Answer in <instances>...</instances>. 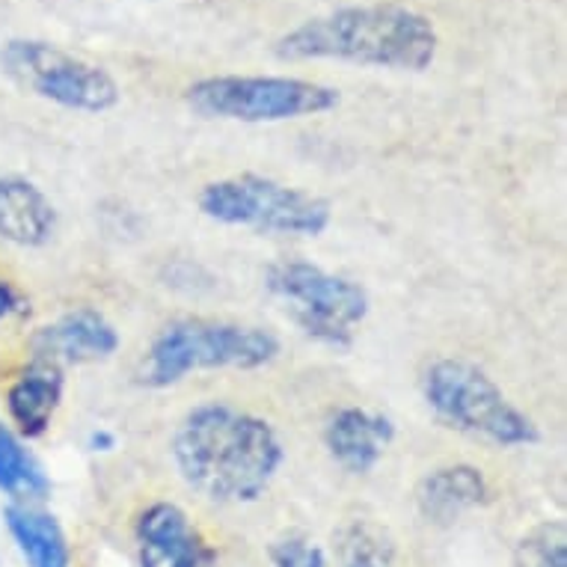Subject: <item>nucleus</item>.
<instances>
[{"label": "nucleus", "mask_w": 567, "mask_h": 567, "mask_svg": "<svg viewBox=\"0 0 567 567\" xmlns=\"http://www.w3.org/2000/svg\"><path fill=\"white\" fill-rule=\"evenodd\" d=\"M173 461L190 491L220 505H247L265 496L286 446L268 419L224 401L187 410L173 434Z\"/></svg>", "instance_id": "1"}, {"label": "nucleus", "mask_w": 567, "mask_h": 567, "mask_svg": "<svg viewBox=\"0 0 567 567\" xmlns=\"http://www.w3.org/2000/svg\"><path fill=\"white\" fill-rule=\"evenodd\" d=\"M434 21L401 3L344 7L303 21L274 42V54L289 63L336 60L392 72H425L437 60Z\"/></svg>", "instance_id": "2"}, {"label": "nucleus", "mask_w": 567, "mask_h": 567, "mask_svg": "<svg viewBox=\"0 0 567 567\" xmlns=\"http://www.w3.org/2000/svg\"><path fill=\"white\" fill-rule=\"evenodd\" d=\"M279 339L261 327L212 321V318H178L155 339L140 365V383L150 390H167L190 372L205 369H241L252 372L277 360Z\"/></svg>", "instance_id": "3"}, {"label": "nucleus", "mask_w": 567, "mask_h": 567, "mask_svg": "<svg viewBox=\"0 0 567 567\" xmlns=\"http://www.w3.org/2000/svg\"><path fill=\"white\" fill-rule=\"evenodd\" d=\"M422 395L431 413L466 437L484 440L499 449L535 446L538 425L514 404L503 386L475 363L443 357L422 374Z\"/></svg>", "instance_id": "4"}, {"label": "nucleus", "mask_w": 567, "mask_h": 567, "mask_svg": "<svg viewBox=\"0 0 567 567\" xmlns=\"http://www.w3.org/2000/svg\"><path fill=\"white\" fill-rule=\"evenodd\" d=\"M196 205L220 226L282 238H318L333 224V205L327 199L256 173L208 182Z\"/></svg>", "instance_id": "5"}, {"label": "nucleus", "mask_w": 567, "mask_h": 567, "mask_svg": "<svg viewBox=\"0 0 567 567\" xmlns=\"http://www.w3.org/2000/svg\"><path fill=\"white\" fill-rule=\"evenodd\" d=\"M265 289L300 333L333 351H348L357 327L369 316V295L360 282L312 261L289 259L270 265Z\"/></svg>", "instance_id": "6"}, {"label": "nucleus", "mask_w": 567, "mask_h": 567, "mask_svg": "<svg viewBox=\"0 0 567 567\" xmlns=\"http://www.w3.org/2000/svg\"><path fill=\"white\" fill-rule=\"evenodd\" d=\"M187 104L205 120L289 122L321 116L342 104L336 86L279 75L203 78L187 90Z\"/></svg>", "instance_id": "7"}, {"label": "nucleus", "mask_w": 567, "mask_h": 567, "mask_svg": "<svg viewBox=\"0 0 567 567\" xmlns=\"http://www.w3.org/2000/svg\"><path fill=\"white\" fill-rule=\"evenodd\" d=\"M0 65L21 90L65 111L107 113L120 104V84L107 69L42 39H10Z\"/></svg>", "instance_id": "8"}, {"label": "nucleus", "mask_w": 567, "mask_h": 567, "mask_svg": "<svg viewBox=\"0 0 567 567\" xmlns=\"http://www.w3.org/2000/svg\"><path fill=\"white\" fill-rule=\"evenodd\" d=\"M134 540L140 567H205L212 558L187 514L173 503H155L140 514Z\"/></svg>", "instance_id": "9"}, {"label": "nucleus", "mask_w": 567, "mask_h": 567, "mask_svg": "<svg viewBox=\"0 0 567 567\" xmlns=\"http://www.w3.org/2000/svg\"><path fill=\"white\" fill-rule=\"evenodd\" d=\"M37 360H48L63 369V363H93L107 360L120 351L116 327L95 309L65 312L54 324L42 327L33 339Z\"/></svg>", "instance_id": "10"}, {"label": "nucleus", "mask_w": 567, "mask_h": 567, "mask_svg": "<svg viewBox=\"0 0 567 567\" xmlns=\"http://www.w3.org/2000/svg\"><path fill=\"white\" fill-rule=\"evenodd\" d=\"M395 440L390 416L365 408H342L327 419L324 446L344 473H372L386 446Z\"/></svg>", "instance_id": "11"}, {"label": "nucleus", "mask_w": 567, "mask_h": 567, "mask_svg": "<svg viewBox=\"0 0 567 567\" xmlns=\"http://www.w3.org/2000/svg\"><path fill=\"white\" fill-rule=\"evenodd\" d=\"M56 233V208L28 178L0 176V238L16 247H45Z\"/></svg>", "instance_id": "12"}, {"label": "nucleus", "mask_w": 567, "mask_h": 567, "mask_svg": "<svg viewBox=\"0 0 567 567\" xmlns=\"http://www.w3.org/2000/svg\"><path fill=\"white\" fill-rule=\"evenodd\" d=\"M60 401H63V369L33 357L28 372L10 386L7 410L21 437H42L54 422Z\"/></svg>", "instance_id": "13"}, {"label": "nucleus", "mask_w": 567, "mask_h": 567, "mask_svg": "<svg viewBox=\"0 0 567 567\" xmlns=\"http://www.w3.org/2000/svg\"><path fill=\"white\" fill-rule=\"evenodd\" d=\"M484 499H487V482L482 470L470 464L440 466L416 487L419 512L434 523H455Z\"/></svg>", "instance_id": "14"}, {"label": "nucleus", "mask_w": 567, "mask_h": 567, "mask_svg": "<svg viewBox=\"0 0 567 567\" xmlns=\"http://www.w3.org/2000/svg\"><path fill=\"white\" fill-rule=\"evenodd\" d=\"M3 523L12 540L19 544L28 567H69L72 553L63 526L54 514L33 508L28 503H10L3 508Z\"/></svg>", "instance_id": "15"}, {"label": "nucleus", "mask_w": 567, "mask_h": 567, "mask_svg": "<svg viewBox=\"0 0 567 567\" xmlns=\"http://www.w3.org/2000/svg\"><path fill=\"white\" fill-rule=\"evenodd\" d=\"M0 491L19 499L42 496L48 491V478L33 455L7 425H0Z\"/></svg>", "instance_id": "16"}, {"label": "nucleus", "mask_w": 567, "mask_h": 567, "mask_svg": "<svg viewBox=\"0 0 567 567\" xmlns=\"http://www.w3.org/2000/svg\"><path fill=\"white\" fill-rule=\"evenodd\" d=\"M395 549L378 526L353 520L339 535V565L342 567H392Z\"/></svg>", "instance_id": "17"}, {"label": "nucleus", "mask_w": 567, "mask_h": 567, "mask_svg": "<svg viewBox=\"0 0 567 567\" xmlns=\"http://www.w3.org/2000/svg\"><path fill=\"white\" fill-rule=\"evenodd\" d=\"M514 567H567L565 523H544L514 549Z\"/></svg>", "instance_id": "18"}, {"label": "nucleus", "mask_w": 567, "mask_h": 567, "mask_svg": "<svg viewBox=\"0 0 567 567\" xmlns=\"http://www.w3.org/2000/svg\"><path fill=\"white\" fill-rule=\"evenodd\" d=\"M270 565L274 567H327L324 549L318 547L316 540L289 535L270 544Z\"/></svg>", "instance_id": "19"}, {"label": "nucleus", "mask_w": 567, "mask_h": 567, "mask_svg": "<svg viewBox=\"0 0 567 567\" xmlns=\"http://www.w3.org/2000/svg\"><path fill=\"white\" fill-rule=\"evenodd\" d=\"M19 312H24V300H21V295L12 289L10 282L0 279V321L19 316Z\"/></svg>", "instance_id": "20"}, {"label": "nucleus", "mask_w": 567, "mask_h": 567, "mask_svg": "<svg viewBox=\"0 0 567 567\" xmlns=\"http://www.w3.org/2000/svg\"><path fill=\"white\" fill-rule=\"evenodd\" d=\"M113 446H116V440H113V434H107V431H95V434H90V449H93V452H111Z\"/></svg>", "instance_id": "21"}]
</instances>
